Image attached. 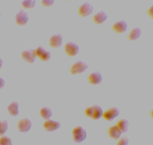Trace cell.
Wrapping results in <instances>:
<instances>
[{
    "label": "cell",
    "mask_w": 153,
    "mask_h": 145,
    "mask_svg": "<svg viewBox=\"0 0 153 145\" xmlns=\"http://www.w3.org/2000/svg\"><path fill=\"white\" fill-rule=\"evenodd\" d=\"M85 114L86 116L93 119H99L102 116L103 110L99 106H93L85 110Z\"/></svg>",
    "instance_id": "obj_1"
},
{
    "label": "cell",
    "mask_w": 153,
    "mask_h": 145,
    "mask_svg": "<svg viewBox=\"0 0 153 145\" xmlns=\"http://www.w3.org/2000/svg\"><path fill=\"white\" fill-rule=\"evenodd\" d=\"M72 136L74 141L77 143H80L86 138V132L81 126H77L73 130Z\"/></svg>",
    "instance_id": "obj_2"
},
{
    "label": "cell",
    "mask_w": 153,
    "mask_h": 145,
    "mask_svg": "<svg viewBox=\"0 0 153 145\" xmlns=\"http://www.w3.org/2000/svg\"><path fill=\"white\" fill-rule=\"evenodd\" d=\"M88 68V66L86 63L82 61H79L74 63L71 67L70 72L73 75L80 74L85 71Z\"/></svg>",
    "instance_id": "obj_3"
},
{
    "label": "cell",
    "mask_w": 153,
    "mask_h": 145,
    "mask_svg": "<svg viewBox=\"0 0 153 145\" xmlns=\"http://www.w3.org/2000/svg\"><path fill=\"white\" fill-rule=\"evenodd\" d=\"M65 53L69 56L74 57L79 52V46L74 42H68L65 45Z\"/></svg>",
    "instance_id": "obj_4"
},
{
    "label": "cell",
    "mask_w": 153,
    "mask_h": 145,
    "mask_svg": "<svg viewBox=\"0 0 153 145\" xmlns=\"http://www.w3.org/2000/svg\"><path fill=\"white\" fill-rule=\"evenodd\" d=\"M120 111L117 107H111L103 113L102 116L104 119L108 121H111L119 115Z\"/></svg>",
    "instance_id": "obj_5"
},
{
    "label": "cell",
    "mask_w": 153,
    "mask_h": 145,
    "mask_svg": "<svg viewBox=\"0 0 153 145\" xmlns=\"http://www.w3.org/2000/svg\"><path fill=\"white\" fill-rule=\"evenodd\" d=\"M93 6L89 3H84L79 8L78 12L80 16L86 17L91 14L93 12Z\"/></svg>",
    "instance_id": "obj_6"
},
{
    "label": "cell",
    "mask_w": 153,
    "mask_h": 145,
    "mask_svg": "<svg viewBox=\"0 0 153 145\" xmlns=\"http://www.w3.org/2000/svg\"><path fill=\"white\" fill-rule=\"evenodd\" d=\"M29 19L27 14L23 10H21L16 16V21L17 24L19 26H24L27 22Z\"/></svg>",
    "instance_id": "obj_7"
},
{
    "label": "cell",
    "mask_w": 153,
    "mask_h": 145,
    "mask_svg": "<svg viewBox=\"0 0 153 145\" xmlns=\"http://www.w3.org/2000/svg\"><path fill=\"white\" fill-rule=\"evenodd\" d=\"M60 123L57 121L48 120L43 123V127L46 131L52 132L60 127Z\"/></svg>",
    "instance_id": "obj_8"
},
{
    "label": "cell",
    "mask_w": 153,
    "mask_h": 145,
    "mask_svg": "<svg viewBox=\"0 0 153 145\" xmlns=\"http://www.w3.org/2000/svg\"><path fill=\"white\" fill-rule=\"evenodd\" d=\"M31 121L27 119L20 120L18 124V129L21 132H27L29 131L31 127Z\"/></svg>",
    "instance_id": "obj_9"
},
{
    "label": "cell",
    "mask_w": 153,
    "mask_h": 145,
    "mask_svg": "<svg viewBox=\"0 0 153 145\" xmlns=\"http://www.w3.org/2000/svg\"><path fill=\"white\" fill-rule=\"evenodd\" d=\"M112 29L117 33H120L124 32L127 29V24L123 20L118 21L115 23L112 26Z\"/></svg>",
    "instance_id": "obj_10"
},
{
    "label": "cell",
    "mask_w": 153,
    "mask_h": 145,
    "mask_svg": "<svg viewBox=\"0 0 153 145\" xmlns=\"http://www.w3.org/2000/svg\"><path fill=\"white\" fill-rule=\"evenodd\" d=\"M21 56L25 61L29 63H33L36 59V55L34 50H27L22 52Z\"/></svg>",
    "instance_id": "obj_11"
},
{
    "label": "cell",
    "mask_w": 153,
    "mask_h": 145,
    "mask_svg": "<svg viewBox=\"0 0 153 145\" xmlns=\"http://www.w3.org/2000/svg\"><path fill=\"white\" fill-rule=\"evenodd\" d=\"M108 135L111 138L117 140L120 137L121 135V131L119 129L117 125H113L109 128L108 131Z\"/></svg>",
    "instance_id": "obj_12"
},
{
    "label": "cell",
    "mask_w": 153,
    "mask_h": 145,
    "mask_svg": "<svg viewBox=\"0 0 153 145\" xmlns=\"http://www.w3.org/2000/svg\"><path fill=\"white\" fill-rule=\"evenodd\" d=\"M62 37L60 35L52 36L50 40V45L54 48H59L62 45Z\"/></svg>",
    "instance_id": "obj_13"
},
{
    "label": "cell",
    "mask_w": 153,
    "mask_h": 145,
    "mask_svg": "<svg viewBox=\"0 0 153 145\" xmlns=\"http://www.w3.org/2000/svg\"><path fill=\"white\" fill-rule=\"evenodd\" d=\"M88 80L91 84L98 85L102 81V77L100 72H93L89 75Z\"/></svg>",
    "instance_id": "obj_14"
},
{
    "label": "cell",
    "mask_w": 153,
    "mask_h": 145,
    "mask_svg": "<svg viewBox=\"0 0 153 145\" xmlns=\"http://www.w3.org/2000/svg\"><path fill=\"white\" fill-rule=\"evenodd\" d=\"M108 18L107 15L103 11H100L94 16L93 21L97 24H100L104 22Z\"/></svg>",
    "instance_id": "obj_15"
},
{
    "label": "cell",
    "mask_w": 153,
    "mask_h": 145,
    "mask_svg": "<svg viewBox=\"0 0 153 145\" xmlns=\"http://www.w3.org/2000/svg\"><path fill=\"white\" fill-rule=\"evenodd\" d=\"M116 125L120 130L121 132H125L128 131L129 128V122L127 120L123 119L119 120Z\"/></svg>",
    "instance_id": "obj_16"
},
{
    "label": "cell",
    "mask_w": 153,
    "mask_h": 145,
    "mask_svg": "<svg viewBox=\"0 0 153 145\" xmlns=\"http://www.w3.org/2000/svg\"><path fill=\"white\" fill-rule=\"evenodd\" d=\"M8 110L9 113L13 116H16L19 114V104L16 102H13L10 103L8 107Z\"/></svg>",
    "instance_id": "obj_17"
},
{
    "label": "cell",
    "mask_w": 153,
    "mask_h": 145,
    "mask_svg": "<svg viewBox=\"0 0 153 145\" xmlns=\"http://www.w3.org/2000/svg\"><path fill=\"white\" fill-rule=\"evenodd\" d=\"M141 33V30L139 28H135L131 31L128 38L131 40H134L140 37Z\"/></svg>",
    "instance_id": "obj_18"
},
{
    "label": "cell",
    "mask_w": 153,
    "mask_h": 145,
    "mask_svg": "<svg viewBox=\"0 0 153 145\" xmlns=\"http://www.w3.org/2000/svg\"><path fill=\"white\" fill-rule=\"evenodd\" d=\"M41 116L43 119H48L52 116V112L51 109L47 107H43L40 111Z\"/></svg>",
    "instance_id": "obj_19"
},
{
    "label": "cell",
    "mask_w": 153,
    "mask_h": 145,
    "mask_svg": "<svg viewBox=\"0 0 153 145\" xmlns=\"http://www.w3.org/2000/svg\"><path fill=\"white\" fill-rule=\"evenodd\" d=\"M36 1L35 0H25L22 2V5L26 9L33 8L35 7Z\"/></svg>",
    "instance_id": "obj_20"
},
{
    "label": "cell",
    "mask_w": 153,
    "mask_h": 145,
    "mask_svg": "<svg viewBox=\"0 0 153 145\" xmlns=\"http://www.w3.org/2000/svg\"><path fill=\"white\" fill-rule=\"evenodd\" d=\"M8 123L6 120L0 121V135L4 134L8 129Z\"/></svg>",
    "instance_id": "obj_21"
},
{
    "label": "cell",
    "mask_w": 153,
    "mask_h": 145,
    "mask_svg": "<svg viewBox=\"0 0 153 145\" xmlns=\"http://www.w3.org/2000/svg\"><path fill=\"white\" fill-rule=\"evenodd\" d=\"M0 145H12V142L9 137H2L0 138Z\"/></svg>",
    "instance_id": "obj_22"
},
{
    "label": "cell",
    "mask_w": 153,
    "mask_h": 145,
    "mask_svg": "<svg viewBox=\"0 0 153 145\" xmlns=\"http://www.w3.org/2000/svg\"><path fill=\"white\" fill-rule=\"evenodd\" d=\"M129 141L126 137H123L119 138L117 143V145H128L129 144Z\"/></svg>",
    "instance_id": "obj_23"
},
{
    "label": "cell",
    "mask_w": 153,
    "mask_h": 145,
    "mask_svg": "<svg viewBox=\"0 0 153 145\" xmlns=\"http://www.w3.org/2000/svg\"><path fill=\"white\" fill-rule=\"evenodd\" d=\"M51 57V54L50 52L48 51H45V53L43 54L41 57H40V58L43 61H47L50 60Z\"/></svg>",
    "instance_id": "obj_24"
},
{
    "label": "cell",
    "mask_w": 153,
    "mask_h": 145,
    "mask_svg": "<svg viewBox=\"0 0 153 145\" xmlns=\"http://www.w3.org/2000/svg\"><path fill=\"white\" fill-rule=\"evenodd\" d=\"M35 51L36 56L40 57L45 53V50L42 47H39L37 49H36L35 50Z\"/></svg>",
    "instance_id": "obj_25"
},
{
    "label": "cell",
    "mask_w": 153,
    "mask_h": 145,
    "mask_svg": "<svg viewBox=\"0 0 153 145\" xmlns=\"http://www.w3.org/2000/svg\"><path fill=\"white\" fill-rule=\"evenodd\" d=\"M53 0H43L42 1V4L43 5L46 7H49L52 5L54 4Z\"/></svg>",
    "instance_id": "obj_26"
},
{
    "label": "cell",
    "mask_w": 153,
    "mask_h": 145,
    "mask_svg": "<svg viewBox=\"0 0 153 145\" xmlns=\"http://www.w3.org/2000/svg\"><path fill=\"white\" fill-rule=\"evenodd\" d=\"M148 14H149V15L150 17L153 18V6L150 7V8L149 9V10L148 11Z\"/></svg>",
    "instance_id": "obj_27"
},
{
    "label": "cell",
    "mask_w": 153,
    "mask_h": 145,
    "mask_svg": "<svg viewBox=\"0 0 153 145\" xmlns=\"http://www.w3.org/2000/svg\"><path fill=\"white\" fill-rule=\"evenodd\" d=\"M4 80L2 79V78H0V89L3 88L4 86Z\"/></svg>",
    "instance_id": "obj_28"
},
{
    "label": "cell",
    "mask_w": 153,
    "mask_h": 145,
    "mask_svg": "<svg viewBox=\"0 0 153 145\" xmlns=\"http://www.w3.org/2000/svg\"><path fill=\"white\" fill-rule=\"evenodd\" d=\"M2 64H3V62H2V60L0 58V68L2 66Z\"/></svg>",
    "instance_id": "obj_29"
},
{
    "label": "cell",
    "mask_w": 153,
    "mask_h": 145,
    "mask_svg": "<svg viewBox=\"0 0 153 145\" xmlns=\"http://www.w3.org/2000/svg\"><path fill=\"white\" fill-rule=\"evenodd\" d=\"M0 15H1V14H0Z\"/></svg>",
    "instance_id": "obj_30"
}]
</instances>
